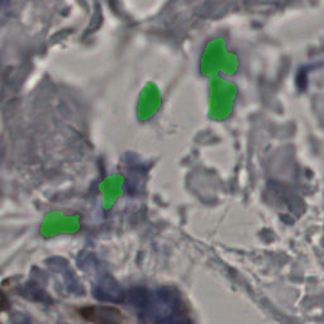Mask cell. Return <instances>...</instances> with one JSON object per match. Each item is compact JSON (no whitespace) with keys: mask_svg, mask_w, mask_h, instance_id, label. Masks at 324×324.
Returning a JSON list of instances; mask_svg holds the SVG:
<instances>
[{"mask_svg":"<svg viewBox=\"0 0 324 324\" xmlns=\"http://www.w3.org/2000/svg\"><path fill=\"white\" fill-rule=\"evenodd\" d=\"M80 314L94 324H123L124 321L123 314L112 307H85Z\"/></svg>","mask_w":324,"mask_h":324,"instance_id":"6da1fadb","label":"cell"},{"mask_svg":"<svg viewBox=\"0 0 324 324\" xmlns=\"http://www.w3.org/2000/svg\"><path fill=\"white\" fill-rule=\"evenodd\" d=\"M11 322L13 324H31V319L24 314H14Z\"/></svg>","mask_w":324,"mask_h":324,"instance_id":"7a4b0ae2","label":"cell"},{"mask_svg":"<svg viewBox=\"0 0 324 324\" xmlns=\"http://www.w3.org/2000/svg\"><path fill=\"white\" fill-rule=\"evenodd\" d=\"M8 308H9L8 299H6L5 296H4V294L0 291V309L5 310V309H8Z\"/></svg>","mask_w":324,"mask_h":324,"instance_id":"3957f363","label":"cell"}]
</instances>
